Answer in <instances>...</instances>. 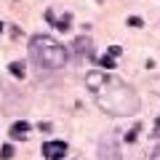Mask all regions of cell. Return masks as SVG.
I'll list each match as a JSON object with an SVG mask.
<instances>
[{
  "label": "cell",
  "instance_id": "cell-13",
  "mask_svg": "<svg viewBox=\"0 0 160 160\" xmlns=\"http://www.w3.org/2000/svg\"><path fill=\"white\" fill-rule=\"evenodd\" d=\"M120 53H123V48H120V46H112V48H109V56H120Z\"/></svg>",
  "mask_w": 160,
  "mask_h": 160
},
{
  "label": "cell",
  "instance_id": "cell-11",
  "mask_svg": "<svg viewBox=\"0 0 160 160\" xmlns=\"http://www.w3.org/2000/svg\"><path fill=\"white\" fill-rule=\"evenodd\" d=\"M149 88H152L155 93L160 96V78H155V80H149Z\"/></svg>",
  "mask_w": 160,
  "mask_h": 160
},
{
  "label": "cell",
  "instance_id": "cell-9",
  "mask_svg": "<svg viewBox=\"0 0 160 160\" xmlns=\"http://www.w3.org/2000/svg\"><path fill=\"white\" fill-rule=\"evenodd\" d=\"M99 64H102L104 69H115V59L112 56H102V59H99Z\"/></svg>",
  "mask_w": 160,
  "mask_h": 160
},
{
  "label": "cell",
  "instance_id": "cell-12",
  "mask_svg": "<svg viewBox=\"0 0 160 160\" xmlns=\"http://www.w3.org/2000/svg\"><path fill=\"white\" fill-rule=\"evenodd\" d=\"M149 136H155V139H160V118L155 120V128H152V133H149Z\"/></svg>",
  "mask_w": 160,
  "mask_h": 160
},
{
  "label": "cell",
  "instance_id": "cell-7",
  "mask_svg": "<svg viewBox=\"0 0 160 160\" xmlns=\"http://www.w3.org/2000/svg\"><path fill=\"white\" fill-rule=\"evenodd\" d=\"M46 19H48L51 24H56V29H62V32H67V29H69V22H72V16H69V13H67V16H62V19H53L51 11L46 13Z\"/></svg>",
  "mask_w": 160,
  "mask_h": 160
},
{
  "label": "cell",
  "instance_id": "cell-4",
  "mask_svg": "<svg viewBox=\"0 0 160 160\" xmlns=\"http://www.w3.org/2000/svg\"><path fill=\"white\" fill-rule=\"evenodd\" d=\"M40 152H43L46 160H64V155H67V144H64V142H46Z\"/></svg>",
  "mask_w": 160,
  "mask_h": 160
},
{
  "label": "cell",
  "instance_id": "cell-14",
  "mask_svg": "<svg viewBox=\"0 0 160 160\" xmlns=\"http://www.w3.org/2000/svg\"><path fill=\"white\" fill-rule=\"evenodd\" d=\"M128 24H133V27H139V24H142V19H139V16H131V19H128Z\"/></svg>",
  "mask_w": 160,
  "mask_h": 160
},
{
  "label": "cell",
  "instance_id": "cell-3",
  "mask_svg": "<svg viewBox=\"0 0 160 160\" xmlns=\"http://www.w3.org/2000/svg\"><path fill=\"white\" fill-rule=\"evenodd\" d=\"M99 160H123L120 155V147H118V139L112 133H104L99 139Z\"/></svg>",
  "mask_w": 160,
  "mask_h": 160
},
{
  "label": "cell",
  "instance_id": "cell-15",
  "mask_svg": "<svg viewBox=\"0 0 160 160\" xmlns=\"http://www.w3.org/2000/svg\"><path fill=\"white\" fill-rule=\"evenodd\" d=\"M152 160H160V144H158V147L152 149Z\"/></svg>",
  "mask_w": 160,
  "mask_h": 160
},
{
  "label": "cell",
  "instance_id": "cell-16",
  "mask_svg": "<svg viewBox=\"0 0 160 160\" xmlns=\"http://www.w3.org/2000/svg\"><path fill=\"white\" fill-rule=\"evenodd\" d=\"M0 32H3V24H0Z\"/></svg>",
  "mask_w": 160,
  "mask_h": 160
},
{
  "label": "cell",
  "instance_id": "cell-10",
  "mask_svg": "<svg viewBox=\"0 0 160 160\" xmlns=\"http://www.w3.org/2000/svg\"><path fill=\"white\" fill-rule=\"evenodd\" d=\"M8 158H13V147L11 144H6V147L0 149V160H8Z\"/></svg>",
  "mask_w": 160,
  "mask_h": 160
},
{
  "label": "cell",
  "instance_id": "cell-5",
  "mask_svg": "<svg viewBox=\"0 0 160 160\" xmlns=\"http://www.w3.org/2000/svg\"><path fill=\"white\" fill-rule=\"evenodd\" d=\"M72 53H75V56H93V43H91V38L80 35V38L72 43Z\"/></svg>",
  "mask_w": 160,
  "mask_h": 160
},
{
  "label": "cell",
  "instance_id": "cell-1",
  "mask_svg": "<svg viewBox=\"0 0 160 160\" xmlns=\"http://www.w3.org/2000/svg\"><path fill=\"white\" fill-rule=\"evenodd\" d=\"M86 88L91 91L96 107L102 112L112 115V118H128V115H136L142 109L139 93L128 86L126 80H120L112 72H104V69L86 72Z\"/></svg>",
  "mask_w": 160,
  "mask_h": 160
},
{
  "label": "cell",
  "instance_id": "cell-8",
  "mask_svg": "<svg viewBox=\"0 0 160 160\" xmlns=\"http://www.w3.org/2000/svg\"><path fill=\"white\" fill-rule=\"evenodd\" d=\"M11 75L13 78H24V75H27V67H24V62H11Z\"/></svg>",
  "mask_w": 160,
  "mask_h": 160
},
{
  "label": "cell",
  "instance_id": "cell-2",
  "mask_svg": "<svg viewBox=\"0 0 160 160\" xmlns=\"http://www.w3.org/2000/svg\"><path fill=\"white\" fill-rule=\"evenodd\" d=\"M67 56H69L67 48H64L56 38H51V35H35V38L29 40V59H32L40 69H46V72L64 69Z\"/></svg>",
  "mask_w": 160,
  "mask_h": 160
},
{
  "label": "cell",
  "instance_id": "cell-6",
  "mask_svg": "<svg viewBox=\"0 0 160 160\" xmlns=\"http://www.w3.org/2000/svg\"><path fill=\"white\" fill-rule=\"evenodd\" d=\"M27 133H29V123H24V120H19V123H13V126H11V139H16V142H19V139L24 142Z\"/></svg>",
  "mask_w": 160,
  "mask_h": 160
}]
</instances>
